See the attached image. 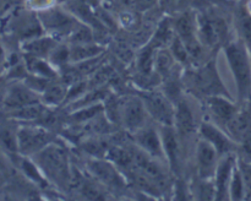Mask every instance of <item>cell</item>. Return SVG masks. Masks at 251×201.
Wrapping results in <instances>:
<instances>
[{"instance_id":"6da1fadb","label":"cell","mask_w":251,"mask_h":201,"mask_svg":"<svg viewBox=\"0 0 251 201\" xmlns=\"http://www.w3.org/2000/svg\"><path fill=\"white\" fill-rule=\"evenodd\" d=\"M226 58L237 85L240 102L251 100V54L245 42L233 41L226 46Z\"/></svg>"},{"instance_id":"7a4b0ae2","label":"cell","mask_w":251,"mask_h":201,"mask_svg":"<svg viewBox=\"0 0 251 201\" xmlns=\"http://www.w3.org/2000/svg\"><path fill=\"white\" fill-rule=\"evenodd\" d=\"M33 159L42 174L51 183L59 184L60 186L70 184L71 169L69 166V156L60 145L51 142L34 154Z\"/></svg>"},{"instance_id":"3957f363","label":"cell","mask_w":251,"mask_h":201,"mask_svg":"<svg viewBox=\"0 0 251 201\" xmlns=\"http://www.w3.org/2000/svg\"><path fill=\"white\" fill-rule=\"evenodd\" d=\"M53 141V134L42 126L21 125L17 127L19 153L25 157H33Z\"/></svg>"},{"instance_id":"277c9868","label":"cell","mask_w":251,"mask_h":201,"mask_svg":"<svg viewBox=\"0 0 251 201\" xmlns=\"http://www.w3.org/2000/svg\"><path fill=\"white\" fill-rule=\"evenodd\" d=\"M140 97L146 107L149 115L153 118L154 122L158 123L161 126L174 125L176 105L172 104L168 96L156 91H149L142 93Z\"/></svg>"},{"instance_id":"5b68a950","label":"cell","mask_w":251,"mask_h":201,"mask_svg":"<svg viewBox=\"0 0 251 201\" xmlns=\"http://www.w3.org/2000/svg\"><path fill=\"white\" fill-rule=\"evenodd\" d=\"M190 81L193 83L194 88L203 95L205 97L211 96H226L229 97L227 88L223 85L220 75L217 73V69L213 65V63H208L203 65L202 68L194 71L190 76Z\"/></svg>"},{"instance_id":"8992f818","label":"cell","mask_w":251,"mask_h":201,"mask_svg":"<svg viewBox=\"0 0 251 201\" xmlns=\"http://www.w3.org/2000/svg\"><path fill=\"white\" fill-rule=\"evenodd\" d=\"M198 34L203 46H218L227 38L228 25L223 17L217 15H199Z\"/></svg>"},{"instance_id":"52a82bcc","label":"cell","mask_w":251,"mask_h":201,"mask_svg":"<svg viewBox=\"0 0 251 201\" xmlns=\"http://www.w3.org/2000/svg\"><path fill=\"white\" fill-rule=\"evenodd\" d=\"M118 112H119L123 125L132 134L146 125L149 113H147L141 97L124 98L119 103Z\"/></svg>"},{"instance_id":"ba28073f","label":"cell","mask_w":251,"mask_h":201,"mask_svg":"<svg viewBox=\"0 0 251 201\" xmlns=\"http://www.w3.org/2000/svg\"><path fill=\"white\" fill-rule=\"evenodd\" d=\"M221 154L206 140L200 139L196 145V171L201 180H211L215 176Z\"/></svg>"},{"instance_id":"9c48e42d","label":"cell","mask_w":251,"mask_h":201,"mask_svg":"<svg viewBox=\"0 0 251 201\" xmlns=\"http://www.w3.org/2000/svg\"><path fill=\"white\" fill-rule=\"evenodd\" d=\"M201 139L210 142L213 147L218 151L221 157L227 156V154L235 153L238 151V144L228 135L226 130H222L217 125H213L212 123L203 122L199 126Z\"/></svg>"},{"instance_id":"30bf717a","label":"cell","mask_w":251,"mask_h":201,"mask_svg":"<svg viewBox=\"0 0 251 201\" xmlns=\"http://www.w3.org/2000/svg\"><path fill=\"white\" fill-rule=\"evenodd\" d=\"M87 168L95 176L97 183L114 189H120L124 186L122 174L113 162L91 158L87 162Z\"/></svg>"},{"instance_id":"8fae6325","label":"cell","mask_w":251,"mask_h":201,"mask_svg":"<svg viewBox=\"0 0 251 201\" xmlns=\"http://www.w3.org/2000/svg\"><path fill=\"white\" fill-rule=\"evenodd\" d=\"M161 136L167 162L176 173H179L181 167V157H183L180 136H179L174 125L161 126Z\"/></svg>"},{"instance_id":"7c38bea8","label":"cell","mask_w":251,"mask_h":201,"mask_svg":"<svg viewBox=\"0 0 251 201\" xmlns=\"http://www.w3.org/2000/svg\"><path fill=\"white\" fill-rule=\"evenodd\" d=\"M134 136L136 146L139 149L149 153L150 156L159 159V161H162V159L166 161L161 132L157 131L153 126H150L146 124L144 127L134 132Z\"/></svg>"},{"instance_id":"4fadbf2b","label":"cell","mask_w":251,"mask_h":201,"mask_svg":"<svg viewBox=\"0 0 251 201\" xmlns=\"http://www.w3.org/2000/svg\"><path fill=\"white\" fill-rule=\"evenodd\" d=\"M235 163H237L235 153L227 154V156H223L221 158L217 171H216L215 176H213L216 189V200L229 199V184Z\"/></svg>"},{"instance_id":"5bb4252c","label":"cell","mask_w":251,"mask_h":201,"mask_svg":"<svg viewBox=\"0 0 251 201\" xmlns=\"http://www.w3.org/2000/svg\"><path fill=\"white\" fill-rule=\"evenodd\" d=\"M174 125L178 131L180 139H190L196 130L199 129L196 125V118L190 103L185 100H180L176 102V115H174Z\"/></svg>"},{"instance_id":"9a60e30c","label":"cell","mask_w":251,"mask_h":201,"mask_svg":"<svg viewBox=\"0 0 251 201\" xmlns=\"http://www.w3.org/2000/svg\"><path fill=\"white\" fill-rule=\"evenodd\" d=\"M206 103H207V109L210 114L212 115L213 120L217 124L222 125L223 127H226V125L229 123V120L234 117V114L239 109L230 100V98L226 97V96L206 97Z\"/></svg>"},{"instance_id":"2e32d148","label":"cell","mask_w":251,"mask_h":201,"mask_svg":"<svg viewBox=\"0 0 251 201\" xmlns=\"http://www.w3.org/2000/svg\"><path fill=\"white\" fill-rule=\"evenodd\" d=\"M36 102H39L37 92L32 90L27 83L26 85L25 83L24 85L22 83H15V85L10 86L4 97L5 107L9 108L10 110L19 109V108Z\"/></svg>"},{"instance_id":"e0dca14e","label":"cell","mask_w":251,"mask_h":201,"mask_svg":"<svg viewBox=\"0 0 251 201\" xmlns=\"http://www.w3.org/2000/svg\"><path fill=\"white\" fill-rule=\"evenodd\" d=\"M56 48L55 42L50 37H39L38 38H31L25 43L24 49L28 55L38 56V58H43V56L50 55L51 51Z\"/></svg>"},{"instance_id":"ac0fdd59","label":"cell","mask_w":251,"mask_h":201,"mask_svg":"<svg viewBox=\"0 0 251 201\" xmlns=\"http://www.w3.org/2000/svg\"><path fill=\"white\" fill-rule=\"evenodd\" d=\"M46 115V107L42 104V102L32 103V104L25 105V107L19 108V109L11 110V117L14 119L20 120L24 123L34 122Z\"/></svg>"},{"instance_id":"d6986e66","label":"cell","mask_w":251,"mask_h":201,"mask_svg":"<svg viewBox=\"0 0 251 201\" xmlns=\"http://www.w3.org/2000/svg\"><path fill=\"white\" fill-rule=\"evenodd\" d=\"M17 127L10 124H0V147L10 153H19Z\"/></svg>"},{"instance_id":"ffe728a7","label":"cell","mask_w":251,"mask_h":201,"mask_svg":"<svg viewBox=\"0 0 251 201\" xmlns=\"http://www.w3.org/2000/svg\"><path fill=\"white\" fill-rule=\"evenodd\" d=\"M42 93H43V100L47 105H56L68 97L65 87L61 83L49 82Z\"/></svg>"},{"instance_id":"44dd1931","label":"cell","mask_w":251,"mask_h":201,"mask_svg":"<svg viewBox=\"0 0 251 201\" xmlns=\"http://www.w3.org/2000/svg\"><path fill=\"white\" fill-rule=\"evenodd\" d=\"M100 51H102V49L100 47L92 46L90 43L75 44L70 49V58L69 59L74 61H85L88 60V59L95 58Z\"/></svg>"},{"instance_id":"7402d4cb","label":"cell","mask_w":251,"mask_h":201,"mask_svg":"<svg viewBox=\"0 0 251 201\" xmlns=\"http://www.w3.org/2000/svg\"><path fill=\"white\" fill-rule=\"evenodd\" d=\"M229 199H232V200H243V199H245L244 181H243V176L242 173H240L239 167H238V163H235L232 179H230Z\"/></svg>"},{"instance_id":"603a6c76","label":"cell","mask_w":251,"mask_h":201,"mask_svg":"<svg viewBox=\"0 0 251 201\" xmlns=\"http://www.w3.org/2000/svg\"><path fill=\"white\" fill-rule=\"evenodd\" d=\"M80 190L82 195H85V198L87 199H93V200H100V199H104L103 196V191L100 190V186L96 184V181H81L80 184Z\"/></svg>"},{"instance_id":"cb8c5ba5","label":"cell","mask_w":251,"mask_h":201,"mask_svg":"<svg viewBox=\"0 0 251 201\" xmlns=\"http://www.w3.org/2000/svg\"><path fill=\"white\" fill-rule=\"evenodd\" d=\"M103 107L100 104L91 105V107L81 109L80 112H76L75 114L71 115V119L75 122H86V120H91L95 117H97L100 113H102Z\"/></svg>"},{"instance_id":"d4e9b609","label":"cell","mask_w":251,"mask_h":201,"mask_svg":"<svg viewBox=\"0 0 251 201\" xmlns=\"http://www.w3.org/2000/svg\"><path fill=\"white\" fill-rule=\"evenodd\" d=\"M56 0H26L27 9L31 11L42 12L55 5Z\"/></svg>"},{"instance_id":"484cf974","label":"cell","mask_w":251,"mask_h":201,"mask_svg":"<svg viewBox=\"0 0 251 201\" xmlns=\"http://www.w3.org/2000/svg\"><path fill=\"white\" fill-rule=\"evenodd\" d=\"M162 4L166 5L167 7H174L179 2V0H161Z\"/></svg>"},{"instance_id":"4316f807","label":"cell","mask_w":251,"mask_h":201,"mask_svg":"<svg viewBox=\"0 0 251 201\" xmlns=\"http://www.w3.org/2000/svg\"><path fill=\"white\" fill-rule=\"evenodd\" d=\"M4 60H5V49L4 47H2V44L0 43V63H2Z\"/></svg>"},{"instance_id":"83f0119b","label":"cell","mask_w":251,"mask_h":201,"mask_svg":"<svg viewBox=\"0 0 251 201\" xmlns=\"http://www.w3.org/2000/svg\"><path fill=\"white\" fill-rule=\"evenodd\" d=\"M247 10L248 12H249V14L251 15V0H248V4H247Z\"/></svg>"},{"instance_id":"f1b7e54d","label":"cell","mask_w":251,"mask_h":201,"mask_svg":"<svg viewBox=\"0 0 251 201\" xmlns=\"http://www.w3.org/2000/svg\"><path fill=\"white\" fill-rule=\"evenodd\" d=\"M7 0H0V12H1V10L4 9V5H5V2H6Z\"/></svg>"},{"instance_id":"f546056e","label":"cell","mask_w":251,"mask_h":201,"mask_svg":"<svg viewBox=\"0 0 251 201\" xmlns=\"http://www.w3.org/2000/svg\"><path fill=\"white\" fill-rule=\"evenodd\" d=\"M248 48H249V50H250V54H251V42L249 44H248Z\"/></svg>"}]
</instances>
